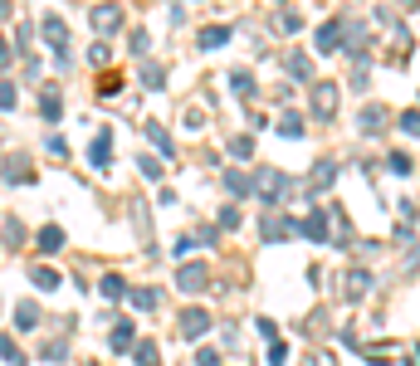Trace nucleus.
Listing matches in <instances>:
<instances>
[{"label": "nucleus", "mask_w": 420, "mask_h": 366, "mask_svg": "<svg viewBox=\"0 0 420 366\" xmlns=\"http://www.w3.org/2000/svg\"><path fill=\"white\" fill-rule=\"evenodd\" d=\"M279 137H303V117L298 112H279Z\"/></svg>", "instance_id": "obj_19"}, {"label": "nucleus", "mask_w": 420, "mask_h": 366, "mask_svg": "<svg viewBox=\"0 0 420 366\" xmlns=\"http://www.w3.org/2000/svg\"><path fill=\"white\" fill-rule=\"evenodd\" d=\"M269 362L284 366V362H289V347H284V342H269Z\"/></svg>", "instance_id": "obj_37"}, {"label": "nucleus", "mask_w": 420, "mask_h": 366, "mask_svg": "<svg viewBox=\"0 0 420 366\" xmlns=\"http://www.w3.org/2000/svg\"><path fill=\"white\" fill-rule=\"evenodd\" d=\"M103 298H112V303H117V298H127V283H122V274H107V278H103Z\"/></svg>", "instance_id": "obj_25"}, {"label": "nucleus", "mask_w": 420, "mask_h": 366, "mask_svg": "<svg viewBox=\"0 0 420 366\" xmlns=\"http://www.w3.org/2000/svg\"><path fill=\"white\" fill-rule=\"evenodd\" d=\"M327 235H337V244H347V240H352V230H347V215H342L337 205L327 210Z\"/></svg>", "instance_id": "obj_13"}, {"label": "nucleus", "mask_w": 420, "mask_h": 366, "mask_svg": "<svg viewBox=\"0 0 420 366\" xmlns=\"http://www.w3.org/2000/svg\"><path fill=\"white\" fill-rule=\"evenodd\" d=\"M230 84H235L239 98H249V93H254V79H249V74H230Z\"/></svg>", "instance_id": "obj_33"}, {"label": "nucleus", "mask_w": 420, "mask_h": 366, "mask_svg": "<svg viewBox=\"0 0 420 366\" xmlns=\"http://www.w3.org/2000/svg\"><path fill=\"white\" fill-rule=\"evenodd\" d=\"M0 357H5L10 366H25V352H20V347H15L10 337H0Z\"/></svg>", "instance_id": "obj_27"}, {"label": "nucleus", "mask_w": 420, "mask_h": 366, "mask_svg": "<svg viewBox=\"0 0 420 366\" xmlns=\"http://www.w3.org/2000/svg\"><path fill=\"white\" fill-rule=\"evenodd\" d=\"M313 117H322V122L337 117V84H317L313 89Z\"/></svg>", "instance_id": "obj_4"}, {"label": "nucleus", "mask_w": 420, "mask_h": 366, "mask_svg": "<svg viewBox=\"0 0 420 366\" xmlns=\"http://www.w3.org/2000/svg\"><path fill=\"white\" fill-rule=\"evenodd\" d=\"M10 59H15V54H10V44H5V39H0V69H5V64H10Z\"/></svg>", "instance_id": "obj_44"}, {"label": "nucleus", "mask_w": 420, "mask_h": 366, "mask_svg": "<svg viewBox=\"0 0 420 366\" xmlns=\"http://www.w3.org/2000/svg\"><path fill=\"white\" fill-rule=\"evenodd\" d=\"M69 357V337H54V342H44V362H64Z\"/></svg>", "instance_id": "obj_24"}, {"label": "nucleus", "mask_w": 420, "mask_h": 366, "mask_svg": "<svg viewBox=\"0 0 420 366\" xmlns=\"http://www.w3.org/2000/svg\"><path fill=\"white\" fill-rule=\"evenodd\" d=\"M132 347V322H112V352H127Z\"/></svg>", "instance_id": "obj_22"}, {"label": "nucleus", "mask_w": 420, "mask_h": 366, "mask_svg": "<svg viewBox=\"0 0 420 366\" xmlns=\"http://www.w3.org/2000/svg\"><path fill=\"white\" fill-rule=\"evenodd\" d=\"M342 49V20H327L317 30V54H337Z\"/></svg>", "instance_id": "obj_8"}, {"label": "nucleus", "mask_w": 420, "mask_h": 366, "mask_svg": "<svg viewBox=\"0 0 420 366\" xmlns=\"http://www.w3.org/2000/svg\"><path fill=\"white\" fill-rule=\"evenodd\" d=\"M230 152H235V157H244V162H249V157H254V137H235V142H230Z\"/></svg>", "instance_id": "obj_32"}, {"label": "nucleus", "mask_w": 420, "mask_h": 366, "mask_svg": "<svg viewBox=\"0 0 420 366\" xmlns=\"http://www.w3.org/2000/svg\"><path fill=\"white\" fill-rule=\"evenodd\" d=\"M93 30H98V34L122 30V10H117V5H98V10H93Z\"/></svg>", "instance_id": "obj_10"}, {"label": "nucleus", "mask_w": 420, "mask_h": 366, "mask_svg": "<svg viewBox=\"0 0 420 366\" xmlns=\"http://www.w3.org/2000/svg\"><path fill=\"white\" fill-rule=\"evenodd\" d=\"M206 283H210L206 264H181V269H176V288H186V293H201Z\"/></svg>", "instance_id": "obj_5"}, {"label": "nucleus", "mask_w": 420, "mask_h": 366, "mask_svg": "<svg viewBox=\"0 0 420 366\" xmlns=\"http://www.w3.org/2000/svg\"><path fill=\"white\" fill-rule=\"evenodd\" d=\"M196 366H220V357H215V352H210V347H206V352L196 357Z\"/></svg>", "instance_id": "obj_43"}, {"label": "nucleus", "mask_w": 420, "mask_h": 366, "mask_svg": "<svg viewBox=\"0 0 420 366\" xmlns=\"http://www.w3.org/2000/svg\"><path fill=\"white\" fill-rule=\"evenodd\" d=\"M386 122H391V112H386L381 103H367V107L357 112V132H362V137H376Z\"/></svg>", "instance_id": "obj_3"}, {"label": "nucleus", "mask_w": 420, "mask_h": 366, "mask_svg": "<svg viewBox=\"0 0 420 366\" xmlns=\"http://www.w3.org/2000/svg\"><path fill=\"white\" fill-rule=\"evenodd\" d=\"M5 240H10V244H20V240H25V230H20V220H5Z\"/></svg>", "instance_id": "obj_40"}, {"label": "nucleus", "mask_w": 420, "mask_h": 366, "mask_svg": "<svg viewBox=\"0 0 420 366\" xmlns=\"http://www.w3.org/2000/svg\"><path fill=\"white\" fill-rule=\"evenodd\" d=\"M225 190L230 195H249V176L244 171H225Z\"/></svg>", "instance_id": "obj_23"}, {"label": "nucleus", "mask_w": 420, "mask_h": 366, "mask_svg": "<svg viewBox=\"0 0 420 366\" xmlns=\"http://www.w3.org/2000/svg\"><path fill=\"white\" fill-rule=\"evenodd\" d=\"M132 303L147 313V308H157V293H152V288H137V293H132Z\"/></svg>", "instance_id": "obj_35"}, {"label": "nucleus", "mask_w": 420, "mask_h": 366, "mask_svg": "<svg viewBox=\"0 0 420 366\" xmlns=\"http://www.w3.org/2000/svg\"><path fill=\"white\" fill-rule=\"evenodd\" d=\"M88 157H93V166H107V162H112V137H107V132H98V142H93Z\"/></svg>", "instance_id": "obj_20"}, {"label": "nucleus", "mask_w": 420, "mask_h": 366, "mask_svg": "<svg viewBox=\"0 0 420 366\" xmlns=\"http://www.w3.org/2000/svg\"><path fill=\"white\" fill-rule=\"evenodd\" d=\"M289 79H298V84L313 79V59L308 54H289Z\"/></svg>", "instance_id": "obj_14"}, {"label": "nucleus", "mask_w": 420, "mask_h": 366, "mask_svg": "<svg viewBox=\"0 0 420 366\" xmlns=\"http://www.w3.org/2000/svg\"><path fill=\"white\" fill-rule=\"evenodd\" d=\"M298 230H303V235H308L313 244H327V210H313V215H308V220H303Z\"/></svg>", "instance_id": "obj_11"}, {"label": "nucleus", "mask_w": 420, "mask_h": 366, "mask_svg": "<svg viewBox=\"0 0 420 366\" xmlns=\"http://www.w3.org/2000/svg\"><path fill=\"white\" fill-rule=\"evenodd\" d=\"M367 288H372V274L367 269H347V278H342V293L357 303V298H367Z\"/></svg>", "instance_id": "obj_9"}, {"label": "nucleus", "mask_w": 420, "mask_h": 366, "mask_svg": "<svg viewBox=\"0 0 420 366\" xmlns=\"http://www.w3.org/2000/svg\"><path fill=\"white\" fill-rule=\"evenodd\" d=\"M298 25H303V20H298V15H289V10H284V15H279V30H284V34H298Z\"/></svg>", "instance_id": "obj_36"}, {"label": "nucleus", "mask_w": 420, "mask_h": 366, "mask_svg": "<svg viewBox=\"0 0 420 366\" xmlns=\"http://www.w3.org/2000/svg\"><path fill=\"white\" fill-rule=\"evenodd\" d=\"M249 195H259L264 205H279V200L289 195V176L269 166V171H259V176H249Z\"/></svg>", "instance_id": "obj_1"}, {"label": "nucleus", "mask_w": 420, "mask_h": 366, "mask_svg": "<svg viewBox=\"0 0 420 366\" xmlns=\"http://www.w3.org/2000/svg\"><path fill=\"white\" fill-rule=\"evenodd\" d=\"M206 327H210V318H206V308H186L181 313V337H206Z\"/></svg>", "instance_id": "obj_7"}, {"label": "nucleus", "mask_w": 420, "mask_h": 366, "mask_svg": "<svg viewBox=\"0 0 420 366\" xmlns=\"http://www.w3.org/2000/svg\"><path fill=\"white\" fill-rule=\"evenodd\" d=\"M147 137H152V147H157V152H166V157H171V137H166V127H157V122H152V127H147Z\"/></svg>", "instance_id": "obj_26"}, {"label": "nucleus", "mask_w": 420, "mask_h": 366, "mask_svg": "<svg viewBox=\"0 0 420 366\" xmlns=\"http://www.w3.org/2000/svg\"><path fill=\"white\" fill-rule=\"evenodd\" d=\"M15 322L20 327H39V308L34 303H15Z\"/></svg>", "instance_id": "obj_21"}, {"label": "nucleus", "mask_w": 420, "mask_h": 366, "mask_svg": "<svg viewBox=\"0 0 420 366\" xmlns=\"http://www.w3.org/2000/svg\"><path fill=\"white\" fill-rule=\"evenodd\" d=\"M235 225H239V210H235V205H230V210H220V230H235Z\"/></svg>", "instance_id": "obj_39"}, {"label": "nucleus", "mask_w": 420, "mask_h": 366, "mask_svg": "<svg viewBox=\"0 0 420 366\" xmlns=\"http://www.w3.org/2000/svg\"><path fill=\"white\" fill-rule=\"evenodd\" d=\"M142 84H147V89H162V84H166V69L147 64V69H142Z\"/></svg>", "instance_id": "obj_29"}, {"label": "nucleus", "mask_w": 420, "mask_h": 366, "mask_svg": "<svg viewBox=\"0 0 420 366\" xmlns=\"http://www.w3.org/2000/svg\"><path fill=\"white\" fill-rule=\"evenodd\" d=\"M152 49V34L147 30H132V54H147Z\"/></svg>", "instance_id": "obj_34"}, {"label": "nucleus", "mask_w": 420, "mask_h": 366, "mask_svg": "<svg viewBox=\"0 0 420 366\" xmlns=\"http://www.w3.org/2000/svg\"><path fill=\"white\" fill-rule=\"evenodd\" d=\"M157 342H137V366H157Z\"/></svg>", "instance_id": "obj_28"}, {"label": "nucleus", "mask_w": 420, "mask_h": 366, "mask_svg": "<svg viewBox=\"0 0 420 366\" xmlns=\"http://www.w3.org/2000/svg\"><path fill=\"white\" fill-rule=\"evenodd\" d=\"M29 278H34V288H49V293L59 288V274H54L49 264H34V269H29Z\"/></svg>", "instance_id": "obj_18"}, {"label": "nucleus", "mask_w": 420, "mask_h": 366, "mask_svg": "<svg viewBox=\"0 0 420 366\" xmlns=\"http://www.w3.org/2000/svg\"><path fill=\"white\" fill-rule=\"evenodd\" d=\"M391 171H396V176H411V171H416V162H411L406 152H391Z\"/></svg>", "instance_id": "obj_30"}, {"label": "nucleus", "mask_w": 420, "mask_h": 366, "mask_svg": "<svg viewBox=\"0 0 420 366\" xmlns=\"http://www.w3.org/2000/svg\"><path fill=\"white\" fill-rule=\"evenodd\" d=\"M39 249H44V254L64 249V230H59V225H44V230H39Z\"/></svg>", "instance_id": "obj_15"}, {"label": "nucleus", "mask_w": 420, "mask_h": 366, "mask_svg": "<svg viewBox=\"0 0 420 366\" xmlns=\"http://www.w3.org/2000/svg\"><path fill=\"white\" fill-rule=\"evenodd\" d=\"M5 15H10V5H5V0H0V20H5Z\"/></svg>", "instance_id": "obj_46"}, {"label": "nucleus", "mask_w": 420, "mask_h": 366, "mask_svg": "<svg viewBox=\"0 0 420 366\" xmlns=\"http://www.w3.org/2000/svg\"><path fill=\"white\" fill-rule=\"evenodd\" d=\"M313 366H332V362H327V357H313Z\"/></svg>", "instance_id": "obj_45"}, {"label": "nucleus", "mask_w": 420, "mask_h": 366, "mask_svg": "<svg viewBox=\"0 0 420 366\" xmlns=\"http://www.w3.org/2000/svg\"><path fill=\"white\" fill-rule=\"evenodd\" d=\"M39 34H44V44H49L59 59H69V25H64L59 15H44V20H39Z\"/></svg>", "instance_id": "obj_2"}, {"label": "nucleus", "mask_w": 420, "mask_h": 366, "mask_svg": "<svg viewBox=\"0 0 420 366\" xmlns=\"http://www.w3.org/2000/svg\"><path fill=\"white\" fill-rule=\"evenodd\" d=\"M259 235H264V240H269V244H274V240H289V235H298V225H294V220H289V215H284V220H279V215H274V210H269V215H264V225H259Z\"/></svg>", "instance_id": "obj_6"}, {"label": "nucleus", "mask_w": 420, "mask_h": 366, "mask_svg": "<svg viewBox=\"0 0 420 366\" xmlns=\"http://www.w3.org/2000/svg\"><path fill=\"white\" fill-rule=\"evenodd\" d=\"M332 181H337V166H332V162H317V166H313V181H308V185H313V190H327Z\"/></svg>", "instance_id": "obj_16"}, {"label": "nucleus", "mask_w": 420, "mask_h": 366, "mask_svg": "<svg viewBox=\"0 0 420 366\" xmlns=\"http://www.w3.org/2000/svg\"><path fill=\"white\" fill-rule=\"evenodd\" d=\"M107 59H112V49H107V44H93V64H98V69H103Z\"/></svg>", "instance_id": "obj_41"}, {"label": "nucleus", "mask_w": 420, "mask_h": 366, "mask_svg": "<svg viewBox=\"0 0 420 366\" xmlns=\"http://www.w3.org/2000/svg\"><path fill=\"white\" fill-rule=\"evenodd\" d=\"M220 44H230V30H225V25H210V30H201V49H220Z\"/></svg>", "instance_id": "obj_17"}, {"label": "nucleus", "mask_w": 420, "mask_h": 366, "mask_svg": "<svg viewBox=\"0 0 420 366\" xmlns=\"http://www.w3.org/2000/svg\"><path fill=\"white\" fill-rule=\"evenodd\" d=\"M137 166H142L147 181H162V162H157V157H137Z\"/></svg>", "instance_id": "obj_31"}, {"label": "nucleus", "mask_w": 420, "mask_h": 366, "mask_svg": "<svg viewBox=\"0 0 420 366\" xmlns=\"http://www.w3.org/2000/svg\"><path fill=\"white\" fill-rule=\"evenodd\" d=\"M39 112H44L49 122H59V117H64V98H59V89H44V98H39Z\"/></svg>", "instance_id": "obj_12"}, {"label": "nucleus", "mask_w": 420, "mask_h": 366, "mask_svg": "<svg viewBox=\"0 0 420 366\" xmlns=\"http://www.w3.org/2000/svg\"><path fill=\"white\" fill-rule=\"evenodd\" d=\"M420 127V112L416 107H406V112H401V132H416Z\"/></svg>", "instance_id": "obj_38"}, {"label": "nucleus", "mask_w": 420, "mask_h": 366, "mask_svg": "<svg viewBox=\"0 0 420 366\" xmlns=\"http://www.w3.org/2000/svg\"><path fill=\"white\" fill-rule=\"evenodd\" d=\"M0 107H15V89L10 84H0Z\"/></svg>", "instance_id": "obj_42"}]
</instances>
